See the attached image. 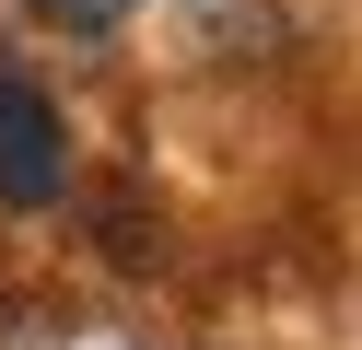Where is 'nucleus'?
Masks as SVG:
<instances>
[{
    "label": "nucleus",
    "instance_id": "f03ea898",
    "mask_svg": "<svg viewBox=\"0 0 362 350\" xmlns=\"http://www.w3.org/2000/svg\"><path fill=\"white\" fill-rule=\"evenodd\" d=\"M35 23H59V35H117L129 0H35Z\"/></svg>",
    "mask_w": 362,
    "mask_h": 350
},
{
    "label": "nucleus",
    "instance_id": "f257e3e1",
    "mask_svg": "<svg viewBox=\"0 0 362 350\" xmlns=\"http://www.w3.org/2000/svg\"><path fill=\"white\" fill-rule=\"evenodd\" d=\"M71 187V140H59V105L24 82V70H0V199L12 210H47Z\"/></svg>",
    "mask_w": 362,
    "mask_h": 350
}]
</instances>
